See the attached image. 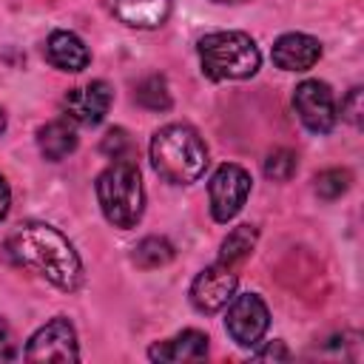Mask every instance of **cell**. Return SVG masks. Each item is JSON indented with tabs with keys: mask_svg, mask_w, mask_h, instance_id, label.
<instances>
[{
	"mask_svg": "<svg viewBox=\"0 0 364 364\" xmlns=\"http://www.w3.org/2000/svg\"><path fill=\"white\" fill-rule=\"evenodd\" d=\"M296 173V154L287 148H276L264 159V176L273 182H287Z\"/></svg>",
	"mask_w": 364,
	"mask_h": 364,
	"instance_id": "obj_20",
	"label": "cell"
},
{
	"mask_svg": "<svg viewBox=\"0 0 364 364\" xmlns=\"http://www.w3.org/2000/svg\"><path fill=\"white\" fill-rule=\"evenodd\" d=\"M97 199L114 228H134L145 208V191L136 165L128 159H114L97 179Z\"/></svg>",
	"mask_w": 364,
	"mask_h": 364,
	"instance_id": "obj_4",
	"label": "cell"
},
{
	"mask_svg": "<svg viewBox=\"0 0 364 364\" xmlns=\"http://www.w3.org/2000/svg\"><path fill=\"white\" fill-rule=\"evenodd\" d=\"M171 259H173V245H171L168 239H162V236H148V239H142V242L136 245V250H134V262H136L139 267H145V270L162 267V264H168Z\"/></svg>",
	"mask_w": 364,
	"mask_h": 364,
	"instance_id": "obj_18",
	"label": "cell"
},
{
	"mask_svg": "<svg viewBox=\"0 0 364 364\" xmlns=\"http://www.w3.org/2000/svg\"><path fill=\"white\" fill-rule=\"evenodd\" d=\"M63 108H65V117L71 122L97 125V122H102V117L111 108V88L102 80H94L88 85H77L65 94Z\"/></svg>",
	"mask_w": 364,
	"mask_h": 364,
	"instance_id": "obj_10",
	"label": "cell"
},
{
	"mask_svg": "<svg viewBox=\"0 0 364 364\" xmlns=\"http://www.w3.org/2000/svg\"><path fill=\"white\" fill-rule=\"evenodd\" d=\"M134 97L148 111H165V108H171V91H168L165 77H159V74H151V77L139 80Z\"/></svg>",
	"mask_w": 364,
	"mask_h": 364,
	"instance_id": "obj_17",
	"label": "cell"
},
{
	"mask_svg": "<svg viewBox=\"0 0 364 364\" xmlns=\"http://www.w3.org/2000/svg\"><path fill=\"white\" fill-rule=\"evenodd\" d=\"M151 162L154 171L171 185H191L205 173L208 148L202 136L182 122L165 125L151 139Z\"/></svg>",
	"mask_w": 364,
	"mask_h": 364,
	"instance_id": "obj_2",
	"label": "cell"
},
{
	"mask_svg": "<svg viewBox=\"0 0 364 364\" xmlns=\"http://www.w3.org/2000/svg\"><path fill=\"white\" fill-rule=\"evenodd\" d=\"M347 188H350V171H344V168H327L316 176V193L327 202L347 193Z\"/></svg>",
	"mask_w": 364,
	"mask_h": 364,
	"instance_id": "obj_19",
	"label": "cell"
},
{
	"mask_svg": "<svg viewBox=\"0 0 364 364\" xmlns=\"http://www.w3.org/2000/svg\"><path fill=\"white\" fill-rule=\"evenodd\" d=\"M253 358H256V361H270V358H273V361H276V358L287 361V358H290V350H287V347H284L282 341H273V344H267L264 350L253 353Z\"/></svg>",
	"mask_w": 364,
	"mask_h": 364,
	"instance_id": "obj_23",
	"label": "cell"
},
{
	"mask_svg": "<svg viewBox=\"0 0 364 364\" xmlns=\"http://www.w3.org/2000/svg\"><path fill=\"white\" fill-rule=\"evenodd\" d=\"M256 247V228L253 225H239L228 233V239L222 242L219 250V264L225 267H239Z\"/></svg>",
	"mask_w": 364,
	"mask_h": 364,
	"instance_id": "obj_16",
	"label": "cell"
},
{
	"mask_svg": "<svg viewBox=\"0 0 364 364\" xmlns=\"http://www.w3.org/2000/svg\"><path fill=\"white\" fill-rule=\"evenodd\" d=\"M225 307H228L225 330L230 333V338L239 347H256L262 341V336L267 333V324H270V313H267V304L262 301V296L239 293Z\"/></svg>",
	"mask_w": 364,
	"mask_h": 364,
	"instance_id": "obj_5",
	"label": "cell"
},
{
	"mask_svg": "<svg viewBox=\"0 0 364 364\" xmlns=\"http://www.w3.org/2000/svg\"><path fill=\"white\" fill-rule=\"evenodd\" d=\"M9 253L17 264L40 273L60 290H77L82 284V262L74 245L46 222H26L9 236Z\"/></svg>",
	"mask_w": 364,
	"mask_h": 364,
	"instance_id": "obj_1",
	"label": "cell"
},
{
	"mask_svg": "<svg viewBox=\"0 0 364 364\" xmlns=\"http://www.w3.org/2000/svg\"><path fill=\"white\" fill-rule=\"evenodd\" d=\"M128 148H131V142H128V136H125V131H108V136L102 139V151L111 156V159H125V154H128Z\"/></svg>",
	"mask_w": 364,
	"mask_h": 364,
	"instance_id": "obj_21",
	"label": "cell"
},
{
	"mask_svg": "<svg viewBox=\"0 0 364 364\" xmlns=\"http://www.w3.org/2000/svg\"><path fill=\"white\" fill-rule=\"evenodd\" d=\"M202 74L210 80H245L259 71L262 54L245 31H210L196 46Z\"/></svg>",
	"mask_w": 364,
	"mask_h": 364,
	"instance_id": "obj_3",
	"label": "cell"
},
{
	"mask_svg": "<svg viewBox=\"0 0 364 364\" xmlns=\"http://www.w3.org/2000/svg\"><path fill=\"white\" fill-rule=\"evenodd\" d=\"M341 114H344L347 122L361 125V114H364V108H361V88H353L347 94V100L341 102Z\"/></svg>",
	"mask_w": 364,
	"mask_h": 364,
	"instance_id": "obj_22",
	"label": "cell"
},
{
	"mask_svg": "<svg viewBox=\"0 0 364 364\" xmlns=\"http://www.w3.org/2000/svg\"><path fill=\"white\" fill-rule=\"evenodd\" d=\"M236 284H239L236 267H225V264L216 262V264L205 267L193 279V284H191V301L202 313H216V310H222L236 296Z\"/></svg>",
	"mask_w": 364,
	"mask_h": 364,
	"instance_id": "obj_9",
	"label": "cell"
},
{
	"mask_svg": "<svg viewBox=\"0 0 364 364\" xmlns=\"http://www.w3.org/2000/svg\"><path fill=\"white\" fill-rule=\"evenodd\" d=\"M9 205H11V191H9L6 179L0 176V222H3V219H6V213H9Z\"/></svg>",
	"mask_w": 364,
	"mask_h": 364,
	"instance_id": "obj_25",
	"label": "cell"
},
{
	"mask_svg": "<svg viewBox=\"0 0 364 364\" xmlns=\"http://www.w3.org/2000/svg\"><path fill=\"white\" fill-rule=\"evenodd\" d=\"M205 355H208V336L199 333V330H182L173 338L156 341L148 350V358L151 361H171V364H179V361H202Z\"/></svg>",
	"mask_w": 364,
	"mask_h": 364,
	"instance_id": "obj_13",
	"label": "cell"
},
{
	"mask_svg": "<svg viewBox=\"0 0 364 364\" xmlns=\"http://www.w3.org/2000/svg\"><path fill=\"white\" fill-rule=\"evenodd\" d=\"M250 193V173L242 165H222L208 185L210 196V213L216 222H230Z\"/></svg>",
	"mask_w": 364,
	"mask_h": 364,
	"instance_id": "obj_6",
	"label": "cell"
},
{
	"mask_svg": "<svg viewBox=\"0 0 364 364\" xmlns=\"http://www.w3.org/2000/svg\"><path fill=\"white\" fill-rule=\"evenodd\" d=\"M216 3H245V0H216Z\"/></svg>",
	"mask_w": 364,
	"mask_h": 364,
	"instance_id": "obj_27",
	"label": "cell"
},
{
	"mask_svg": "<svg viewBox=\"0 0 364 364\" xmlns=\"http://www.w3.org/2000/svg\"><path fill=\"white\" fill-rule=\"evenodd\" d=\"M111 14L131 28H156L171 14V0H105Z\"/></svg>",
	"mask_w": 364,
	"mask_h": 364,
	"instance_id": "obj_12",
	"label": "cell"
},
{
	"mask_svg": "<svg viewBox=\"0 0 364 364\" xmlns=\"http://www.w3.org/2000/svg\"><path fill=\"white\" fill-rule=\"evenodd\" d=\"M46 57L54 68L60 71H82L91 63L88 46L74 34V31H51V37L46 40Z\"/></svg>",
	"mask_w": 364,
	"mask_h": 364,
	"instance_id": "obj_14",
	"label": "cell"
},
{
	"mask_svg": "<svg viewBox=\"0 0 364 364\" xmlns=\"http://www.w3.org/2000/svg\"><path fill=\"white\" fill-rule=\"evenodd\" d=\"M318 57H321V43L301 31L282 34L273 43V63L284 71H307L318 63Z\"/></svg>",
	"mask_w": 364,
	"mask_h": 364,
	"instance_id": "obj_11",
	"label": "cell"
},
{
	"mask_svg": "<svg viewBox=\"0 0 364 364\" xmlns=\"http://www.w3.org/2000/svg\"><path fill=\"white\" fill-rule=\"evenodd\" d=\"M37 148H40V154H43L46 159H51V162H60V159H65L68 154H74V148H77V131H74V125L68 122V117H65V119H51V122H46V125L37 131Z\"/></svg>",
	"mask_w": 364,
	"mask_h": 364,
	"instance_id": "obj_15",
	"label": "cell"
},
{
	"mask_svg": "<svg viewBox=\"0 0 364 364\" xmlns=\"http://www.w3.org/2000/svg\"><path fill=\"white\" fill-rule=\"evenodd\" d=\"M9 358H14V338L9 324L0 318V361H9Z\"/></svg>",
	"mask_w": 364,
	"mask_h": 364,
	"instance_id": "obj_24",
	"label": "cell"
},
{
	"mask_svg": "<svg viewBox=\"0 0 364 364\" xmlns=\"http://www.w3.org/2000/svg\"><path fill=\"white\" fill-rule=\"evenodd\" d=\"M28 361H77L80 347H77V333L68 318L57 316L48 324H43L31 338L23 353Z\"/></svg>",
	"mask_w": 364,
	"mask_h": 364,
	"instance_id": "obj_7",
	"label": "cell"
},
{
	"mask_svg": "<svg viewBox=\"0 0 364 364\" xmlns=\"http://www.w3.org/2000/svg\"><path fill=\"white\" fill-rule=\"evenodd\" d=\"M6 128V114H3V108H0V131Z\"/></svg>",
	"mask_w": 364,
	"mask_h": 364,
	"instance_id": "obj_26",
	"label": "cell"
},
{
	"mask_svg": "<svg viewBox=\"0 0 364 364\" xmlns=\"http://www.w3.org/2000/svg\"><path fill=\"white\" fill-rule=\"evenodd\" d=\"M293 105L304 128L313 134H327L336 125V97L327 82L304 80L293 94Z\"/></svg>",
	"mask_w": 364,
	"mask_h": 364,
	"instance_id": "obj_8",
	"label": "cell"
}]
</instances>
